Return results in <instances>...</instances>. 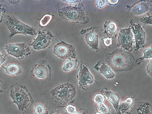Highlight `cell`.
Instances as JSON below:
<instances>
[{
    "mask_svg": "<svg viewBox=\"0 0 152 114\" xmlns=\"http://www.w3.org/2000/svg\"><path fill=\"white\" fill-rule=\"evenodd\" d=\"M106 64L113 71L119 72L131 70L136 65L134 57L121 49L107 54Z\"/></svg>",
    "mask_w": 152,
    "mask_h": 114,
    "instance_id": "6da1fadb",
    "label": "cell"
},
{
    "mask_svg": "<svg viewBox=\"0 0 152 114\" xmlns=\"http://www.w3.org/2000/svg\"><path fill=\"white\" fill-rule=\"evenodd\" d=\"M59 8L58 15L62 19L77 23L85 24L89 21L83 5L81 2L76 4H66Z\"/></svg>",
    "mask_w": 152,
    "mask_h": 114,
    "instance_id": "7a4b0ae2",
    "label": "cell"
},
{
    "mask_svg": "<svg viewBox=\"0 0 152 114\" xmlns=\"http://www.w3.org/2000/svg\"><path fill=\"white\" fill-rule=\"evenodd\" d=\"M10 96L20 110L28 109L33 103L31 94L25 85L16 83L10 88Z\"/></svg>",
    "mask_w": 152,
    "mask_h": 114,
    "instance_id": "3957f363",
    "label": "cell"
},
{
    "mask_svg": "<svg viewBox=\"0 0 152 114\" xmlns=\"http://www.w3.org/2000/svg\"><path fill=\"white\" fill-rule=\"evenodd\" d=\"M76 92V87L72 83H67L54 88L50 94L52 100L56 104L65 106L72 101Z\"/></svg>",
    "mask_w": 152,
    "mask_h": 114,
    "instance_id": "277c9868",
    "label": "cell"
},
{
    "mask_svg": "<svg viewBox=\"0 0 152 114\" xmlns=\"http://www.w3.org/2000/svg\"><path fill=\"white\" fill-rule=\"evenodd\" d=\"M3 21L8 28L9 32V37L11 38L17 34L36 35V30L20 21L15 17L7 15L3 18Z\"/></svg>",
    "mask_w": 152,
    "mask_h": 114,
    "instance_id": "5b68a950",
    "label": "cell"
},
{
    "mask_svg": "<svg viewBox=\"0 0 152 114\" xmlns=\"http://www.w3.org/2000/svg\"><path fill=\"white\" fill-rule=\"evenodd\" d=\"M117 37V45L121 49L129 52L135 49V39L130 26L120 29Z\"/></svg>",
    "mask_w": 152,
    "mask_h": 114,
    "instance_id": "8992f818",
    "label": "cell"
},
{
    "mask_svg": "<svg viewBox=\"0 0 152 114\" xmlns=\"http://www.w3.org/2000/svg\"><path fill=\"white\" fill-rule=\"evenodd\" d=\"M53 53L58 57L64 60L75 59L76 57L75 47L63 41L58 42L54 46Z\"/></svg>",
    "mask_w": 152,
    "mask_h": 114,
    "instance_id": "52a82bcc",
    "label": "cell"
},
{
    "mask_svg": "<svg viewBox=\"0 0 152 114\" xmlns=\"http://www.w3.org/2000/svg\"><path fill=\"white\" fill-rule=\"evenodd\" d=\"M54 37V35L49 30L45 29L39 30L36 38L28 45L36 50L44 49L49 46L52 39Z\"/></svg>",
    "mask_w": 152,
    "mask_h": 114,
    "instance_id": "ba28073f",
    "label": "cell"
},
{
    "mask_svg": "<svg viewBox=\"0 0 152 114\" xmlns=\"http://www.w3.org/2000/svg\"><path fill=\"white\" fill-rule=\"evenodd\" d=\"M4 48L8 54L19 59H22L31 53L28 45L25 43L7 44L4 46Z\"/></svg>",
    "mask_w": 152,
    "mask_h": 114,
    "instance_id": "9c48e42d",
    "label": "cell"
},
{
    "mask_svg": "<svg viewBox=\"0 0 152 114\" xmlns=\"http://www.w3.org/2000/svg\"><path fill=\"white\" fill-rule=\"evenodd\" d=\"M79 66L80 69L77 75L76 78L78 81L79 87L81 89L85 90L88 88L89 85L93 83L94 77L85 65L82 63Z\"/></svg>",
    "mask_w": 152,
    "mask_h": 114,
    "instance_id": "30bf717a",
    "label": "cell"
},
{
    "mask_svg": "<svg viewBox=\"0 0 152 114\" xmlns=\"http://www.w3.org/2000/svg\"><path fill=\"white\" fill-rule=\"evenodd\" d=\"M133 33L135 41V50H138L145 45L146 34L141 25L135 23L133 20L130 21V25Z\"/></svg>",
    "mask_w": 152,
    "mask_h": 114,
    "instance_id": "8fae6325",
    "label": "cell"
},
{
    "mask_svg": "<svg viewBox=\"0 0 152 114\" xmlns=\"http://www.w3.org/2000/svg\"><path fill=\"white\" fill-rule=\"evenodd\" d=\"M97 28L96 26H92L83 29L79 34L83 36L86 43L92 49L98 52L99 50V39L96 33Z\"/></svg>",
    "mask_w": 152,
    "mask_h": 114,
    "instance_id": "7c38bea8",
    "label": "cell"
},
{
    "mask_svg": "<svg viewBox=\"0 0 152 114\" xmlns=\"http://www.w3.org/2000/svg\"><path fill=\"white\" fill-rule=\"evenodd\" d=\"M127 9L132 15L140 16L152 10V1L140 0L132 5H126Z\"/></svg>",
    "mask_w": 152,
    "mask_h": 114,
    "instance_id": "4fadbf2b",
    "label": "cell"
},
{
    "mask_svg": "<svg viewBox=\"0 0 152 114\" xmlns=\"http://www.w3.org/2000/svg\"><path fill=\"white\" fill-rule=\"evenodd\" d=\"M31 72L37 78L44 79L51 77V67L47 61L41 60L33 66Z\"/></svg>",
    "mask_w": 152,
    "mask_h": 114,
    "instance_id": "5bb4252c",
    "label": "cell"
},
{
    "mask_svg": "<svg viewBox=\"0 0 152 114\" xmlns=\"http://www.w3.org/2000/svg\"><path fill=\"white\" fill-rule=\"evenodd\" d=\"M94 68L107 79L114 78V72L102 60L99 61L94 66Z\"/></svg>",
    "mask_w": 152,
    "mask_h": 114,
    "instance_id": "9a60e30c",
    "label": "cell"
},
{
    "mask_svg": "<svg viewBox=\"0 0 152 114\" xmlns=\"http://www.w3.org/2000/svg\"><path fill=\"white\" fill-rule=\"evenodd\" d=\"M101 92L111 103L117 112L120 103V98L119 95L106 88H103Z\"/></svg>",
    "mask_w": 152,
    "mask_h": 114,
    "instance_id": "2e32d148",
    "label": "cell"
},
{
    "mask_svg": "<svg viewBox=\"0 0 152 114\" xmlns=\"http://www.w3.org/2000/svg\"><path fill=\"white\" fill-rule=\"evenodd\" d=\"M104 32L107 37L114 38L117 36L118 32L117 26L115 22L108 20L104 25Z\"/></svg>",
    "mask_w": 152,
    "mask_h": 114,
    "instance_id": "e0dca14e",
    "label": "cell"
},
{
    "mask_svg": "<svg viewBox=\"0 0 152 114\" xmlns=\"http://www.w3.org/2000/svg\"><path fill=\"white\" fill-rule=\"evenodd\" d=\"M134 99V97L129 96L124 102L119 103L117 113L118 114H124L128 112L133 104Z\"/></svg>",
    "mask_w": 152,
    "mask_h": 114,
    "instance_id": "ac0fdd59",
    "label": "cell"
},
{
    "mask_svg": "<svg viewBox=\"0 0 152 114\" xmlns=\"http://www.w3.org/2000/svg\"><path fill=\"white\" fill-rule=\"evenodd\" d=\"M1 66L5 70L6 72L10 75H18L23 72V70L21 67L17 64H10L6 66L2 65Z\"/></svg>",
    "mask_w": 152,
    "mask_h": 114,
    "instance_id": "d6986e66",
    "label": "cell"
},
{
    "mask_svg": "<svg viewBox=\"0 0 152 114\" xmlns=\"http://www.w3.org/2000/svg\"><path fill=\"white\" fill-rule=\"evenodd\" d=\"M80 65V62L77 59H67L63 64L62 70L64 72H68L74 69H77Z\"/></svg>",
    "mask_w": 152,
    "mask_h": 114,
    "instance_id": "ffe728a7",
    "label": "cell"
},
{
    "mask_svg": "<svg viewBox=\"0 0 152 114\" xmlns=\"http://www.w3.org/2000/svg\"><path fill=\"white\" fill-rule=\"evenodd\" d=\"M151 104L147 102H140L137 109V114H152Z\"/></svg>",
    "mask_w": 152,
    "mask_h": 114,
    "instance_id": "44dd1931",
    "label": "cell"
},
{
    "mask_svg": "<svg viewBox=\"0 0 152 114\" xmlns=\"http://www.w3.org/2000/svg\"><path fill=\"white\" fill-rule=\"evenodd\" d=\"M152 47L151 46L148 48L145 49L143 51V56L138 58L135 60V63L137 66L140 65L145 59H151L152 58Z\"/></svg>",
    "mask_w": 152,
    "mask_h": 114,
    "instance_id": "7402d4cb",
    "label": "cell"
},
{
    "mask_svg": "<svg viewBox=\"0 0 152 114\" xmlns=\"http://www.w3.org/2000/svg\"><path fill=\"white\" fill-rule=\"evenodd\" d=\"M34 112L35 114H48V113L44 106L40 103H37L35 105Z\"/></svg>",
    "mask_w": 152,
    "mask_h": 114,
    "instance_id": "603a6c76",
    "label": "cell"
},
{
    "mask_svg": "<svg viewBox=\"0 0 152 114\" xmlns=\"http://www.w3.org/2000/svg\"><path fill=\"white\" fill-rule=\"evenodd\" d=\"M54 15L46 14L41 19L39 22V25L42 27L47 26L52 20Z\"/></svg>",
    "mask_w": 152,
    "mask_h": 114,
    "instance_id": "cb8c5ba5",
    "label": "cell"
},
{
    "mask_svg": "<svg viewBox=\"0 0 152 114\" xmlns=\"http://www.w3.org/2000/svg\"><path fill=\"white\" fill-rule=\"evenodd\" d=\"M98 112L103 114H110V108L104 103L98 104L96 107Z\"/></svg>",
    "mask_w": 152,
    "mask_h": 114,
    "instance_id": "d4e9b609",
    "label": "cell"
},
{
    "mask_svg": "<svg viewBox=\"0 0 152 114\" xmlns=\"http://www.w3.org/2000/svg\"><path fill=\"white\" fill-rule=\"evenodd\" d=\"M93 100L95 103L99 104L103 103L105 101V98L103 94L98 93L94 95Z\"/></svg>",
    "mask_w": 152,
    "mask_h": 114,
    "instance_id": "484cf974",
    "label": "cell"
},
{
    "mask_svg": "<svg viewBox=\"0 0 152 114\" xmlns=\"http://www.w3.org/2000/svg\"><path fill=\"white\" fill-rule=\"evenodd\" d=\"M65 110L66 112L69 114H73L76 113V107L70 104L66 105Z\"/></svg>",
    "mask_w": 152,
    "mask_h": 114,
    "instance_id": "4316f807",
    "label": "cell"
},
{
    "mask_svg": "<svg viewBox=\"0 0 152 114\" xmlns=\"http://www.w3.org/2000/svg\"><path fill=\"white\" fill-rule=\"evenodd\" d=\"M108 4L107 0H96L95 5L96 7L99 9L104 8Z\"/></svg>",
    "mask_w": 152,
    "mask_h": 114,
    "instance_id": "83f0119b",
    "label": "cell"
},
{
    "mask_svg": "<svg viewBox=\"0 0 152 114\" xmlns=\"http://www.w3.org/2000/svg\"><path fill=\"white\" fill-rule=\"evenodd\" d=\"M141 22L145 24L152 25V15H149L148 17H143L140 19Z\"/></svg>",
    "mask_w": 152,
    "mask_h": 114,
    "instance_id": "f1b7e54d",
    "label": "cell"
},
{
    "mask_svg": "<svg viewBox=\"0 0 152 114\" xmlns=\"http://www.w3.org/2000/svg\"><path fill=\"white\" fill-rule=\"evenodd\" d=\"M102 40L104 45L107 47L109 46L112 45V41L111 38L107 37L102 38Z\"/></svg>",
    "mask_w": 152,
    "mask_h": 114,
    "instance_id": "f546056e",
    "label": "cell"
},
{
    "mask_svg": "<svg viewBox=\"0 0 152 114\" xmlns=\"http://www.w3.org/2000/svg\"><path fill=\"white\" fill-rule=\"evenodd\" d=\"M8 87V85L6 82L0 80V93H2Z\"/></svg>",
    "mask_w": 152,
    "mask_h": 114,
    "instance_id": "4dcf8cb0",
    "label": "cell"
},
{
    "mask_svg": "<svg viewBox=\"0 0 152 114\" xmlns=\"http://www.w3.org/2000/svg\"><path fill=\"white\" fill-rule=\"evenodd\" d=\"M146 70L147 73L151 77L152 76V60L149 61L146 67Z\"/></svg>",
    "mask_w": 152,
    "mask_h": 114,
    "instance_id": "1f68e13d",
    "label": "cell"
},
{
    "mask_svg": "<svg viewBox=\"0 0 152 114\" xmlns=\"http://www.w3.org/2000/svg\"><path fill=\"white\" fill-rule=\"evenodd\" d=\"M62 1L69 4H74L78 3L81 1V0H62Z\"/></svg>",
    "mask_w": 152,
    "mask_h": 114,
    "instance_id": "d6a6232c",
    "label": "cell"
},
{
    "mask_svg": "<svg viewBox=\"0 0 152 114\" xmlns=\"http://www.w3.org/2000/svg\"><path fill=\"white\" fill-rule=\"evenodd\" d=\"M6 56H5L4 54H2L0 50V66L2 65L6 60Z\"/></svg>",
    "mask_w": 152,
    "mask_h": 114,
    "instance_id": "836d02e7",
    "label": "cell"
},
{
    "mask_svg": "<svg viewBox=\"0 0 152 114\" xmlns=\"http://www.w3.org/2000/svg\"><path fill=\"white\" fill-rule=\"evenodd\" d=\"M5 9L2 5H0V22L2 20L3 15L5 12Z\"/></svg>",
    "mask_w": 152,
    "mask_h": 114,
    "instance_id": "e575fe53",
    "label": "cell"
},
{
    "mask_svg": "<svg viewBox=\"0 0 152 114\" xmlns=\"http://www.w3.org/2000/svg\"><path fill=\"white\" fill-rule=\"evenodd\" d=\"M73 114H88V113L86 110L83 108H81L79 110V111Z\"/></svg>",
    "mask_w": 152,
    "mask_h": 114,
    "instance_id": "d590c367",
    "label": "cell"
},
{
    "mask_svg": "<svg viewBox=\"0 0 152 114\" xmlns=\"http://www.w3.org/2000/svg\"><path fill=\"white\" fill-rule=\"evenodd\" d=\"M108 4L115 5L117 4L119 2V0H107Z\"/></svg>",
    "mask_w": 152,
    "mask_h": 114,
    "instance_id": "8d00e7d4",
    "label": "cell"
},
{
    "mask_svg": "<svg viewBox=\"0 0 152 114\" xmlns=\"http://www.w3.org/2000/svg\"><path fill=\"white\" fill-rule=\"evenodd\" d=\"M48 114H61L60 113L56 111H53L48 113Z\"/></svg>",
    "mask_w": 152,
    "mask_h": 114,
    "instance_id": "74e56055",
    "label": "cell"
},
{
    "mask_svg": "<svg viewBox=\"0 0 152 114\" xmlns=\"http://www.w3.org/2000/svg\"><path fill=\"white\" fill-rule=\"evenodd\" d=\"M95 114H102V113L99 112H97Z\"/></svg>",
    "mask_w": 152,
    "mask_h": 114,
    "instance_id": "f35d334b",
    "label": "cell"
},
{
    "mask_svg": "<svg viewBox=\"0 0 152 114\" xmlns=\"http://www.w3.org/2000/svg\"><path fill=\"white\" fill-rule=\"evenodd\" d=\"M23 114H25L24 113H23Z\"/></svg>",
    "mask_w": 152,
    "mask_h": 114,
    "instance_id": "ab89813d",
    "label": "cell"
}]
</instances>
